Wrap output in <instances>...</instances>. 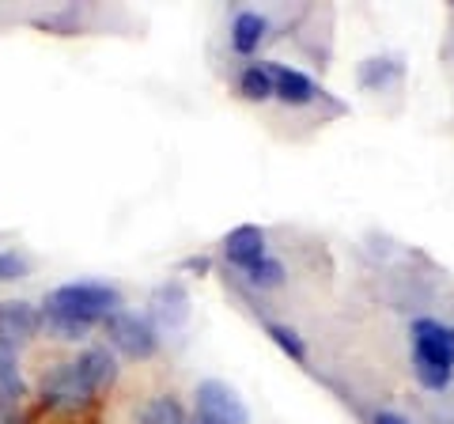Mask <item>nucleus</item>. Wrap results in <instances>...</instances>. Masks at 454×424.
Masks as SVG:
<instances>
[{
  "mask_svg": "<svg viewBox=\"0 0 454 424\" xmlns=\"http://www.w3.org/2000/svg\"><path fill=\"white\" fill-rule=\"evenodd\" d=\"M114 310H121V292L114 285H98V280H76V285H61L46 295V315L80 322V326H95L106 322Z\"/></svg>",
  "mask_w": 454,
  "mask_h": 424,
  "instance_id": "nucleus-1",
  "label": "nucleus"
},
{
  "mask_svg": "<svg viewBox=\"0 0 454 424\" xmlns=\"http://www.w3.org/2000/svg\"><path fill=\"white\" fill-rule=\"evenodd\" d=\"M239 95L250 103H269L273 98V76H269V61H254L239 76Z\"/></svg>",
  "mask_w": 454,
  "mask_h": 424,
  "instance_id": "nucleus-12",
  "label": "nucleus"
},
{
  "mask_svg": "<svg viewBox=\"0 0 454 424\" xmlns=\"http://www.w3.org/2000/svg\"><path fill=\"white\" fill-rule=\"evenodd\" d=\"M23 394V375H20V360L12 349H0V402H16Z\"/></svg>",
  "mask_w": 454,
  "mask_h": 424,
  "instance_id": "nucleus-14",
  "label": "nucleus"
},
{
  "mask_svg": "<svg viewBox=\"0 0 454 424\" xmlns=\"http://www.w3.org/2000/svg\"><path fill=\"white\" fill-rule=\"evenodd\" d=\"M190 424H216V420H208V417H193Z\"/></svg>",
  "mask_w": 454,
  "mask_h": 424,
  "instance_id": "nucleus-23",
  "label": "nucleus"
},
{
  "mask_svg": "<svg viewBox=\"0 0 454 424\" xmlns=\"http://www.w3.org/2000/svg\"><path fill=\"white\" fill-rule=\"evenodd\" d=\"M223 254H227V262L239 265V270H254L262 258H265V232L262 228H254V224H243V228H235V232H227L223 239Z\"/></svg>",
  "mask_w": 454,
  "mask_h": 424,
  "instance_id": "nucleus-8",
  "label": "nucleus"
},
{
  "mask_svg": "<svg viewBox=\"0 0 454 424\" xmlns=\"http://www.w3.org/2000/svg\"><path fill=\"white\" fill-rule=\"evenodd\" d=\"M0 424H23V413L16 409V402H0Z\"/></svg>",
  "mask_w": 454,
  "mask_h": 424,
  "instance_id": "nucleus-20",
  "label": "nucleus"
},
{
  "mask_svg": "<svg viewBox=\"0 0 454 424\" xmlns=\"http://www.w3.org/2000/svg\"><path fill=\"white\" fill-rule=\"evenodd\" d=\"M247 280H250L254 288H277L280 280H284V265H280L277 258H269V254H265V258H262L258 265H254V270H247Z\"/></svg>",
  "mask_w": 454,
  "mask_h": 424,
  "instance_id": "nucleus-16",
  "label": "nucleus"
},
{
  "mask_svg": "<svg viewBox=\"0 0 454 424\" xmlns=\"http://www.w3.org/2000/svg\"><path fill=\"white\" fill-rule=\"evenodd\" d=\"M140 424H190L175 398H152L140 409Z\"/></svg>",
  "mask_w": 454,
  "mask_h": 424,
  "instance_id": "nucleus-15",
  "label": "nucleus"
},
{
  "mask_svg": "<svg viewBox=\"0 0 454 424\" xmlns=\"http://www.w3.org/2000/svg\"><path fill=\"white\" fill-rule=\"evenodd\" d=\"M372 424H413V420L402 417V413H390V409H382V413L372 417Z\"/></svg>",
  "mask_w": 454,
  "mask_h": 424,
  "instance_id": "nucleus-21",
  "label": "nucleus"
},
{
  "mask_svg": "<svg viewBox=\"0 0 454 424\" xmlns=\"http://www.w3.org/2000/svg\"><path fill=\"white\" fill-rule=\"evenodd\" d=\"M42 394H46L50 405H61V409H80L91 402V387L83 383L76 364H57L53 372L42 379Z\"/></svg>",
  "mask_w": 454,
  "mask_h": 424,
  "instance_id": "nucleus-4",
  "label": "nucleus"
},
{
  "mask_svg": "<svg viewBox=\"0 0 454 424\" xmlns=\"http://www.w3.org/2000/svg\"><path fill=\"white\" fill-rule=\"evenodd\" d=\"M155 315H160L167 326H178L190 315V295L178 280H167L163 288H155Z\"/></svg>",
  "mask_w": 454,
  "mask_h": 424,
  "instance_id": "nucleus-11",
  "label": "nucleus"
},
{
  "mask_svg": "<svg viewBox=\"0 0 454 424\" xmlns=\"http://www.w3.org/2000/svg\"><path fill=\"white\" fill-rule=\"evenodd\" d=\"M103 326H106L110 345L118 352H125L129 360H148V357H155V349H160V337H155L152 322L145 315H133V310H114Z\"/></svg>",
  "mask_w": 454,
  "mask_h": 424,
  "instance_id": "nucleus-2",
  "label": "nucleus"
},
{
  "mask_svg": "<svg viewBox=\"0 0 454 424\" xmlns=\"http://www.w3.org/2000/svg\"><path fill=\"white\" fill-rule=\"evenodd\" d=\"M265 35H269L265 16H258V12H239L235 23H231V50L247 58V53H254L262 46Z\"/></svg>",
  "mask_w": 454,
  "mask_h": 424,
  "instance_id": "nucleus-10",
  "label": "nucleus"
},
{
  "mask_svg": "<svg viewBox=\"0 0 454 424\" xmlns=\"http://www.w3.org/2000/svg\"><path fill=\"white\" fill-rule=\"evenodd\" d=\"M197 417H208L216 424H250V409L247 402L235 394V387L220 383V379H205L197 383Z\"/></svg>",
  "mask_w": 454,
  "mask_h": 424,
  "instance_id": "nucleus-3",
  "label": "nucleus"
},
{
  "mask_svg": "<svg viewBox=\"0 0 454 424\" xmlns=\"http://www.w3.org/2000/svg\"><path fill=\"white\" fill-rule=\"evenodd\" d=\"M269 76H273V98H280V103H288V106L315 103L318 88H315V80L300 73V68H288V65L269 61Z\"/></svg>",
  "mask_w": 454,
  "mask_h": 424,
  "instance_id": "nucleus-7",
  "label": "nucleus"
},
{
  "mask_svg": "<svg viewBox=\"0 0 454 424\" xmlns=\"http://www.w3.org/2000/svg\"><path fill=\"white\" fill-rule=\"evenodd\" d=\"M265 330H269V337H273V342H277V345H280L284 352H288V357H292V360H300V364L307 360V345H303V337H300V334H295V330H288V326H280V322H269V326H265Z\"/></svg>",
  "mask_w": 454,
  "mask_h": 424,
  "instance_id": "nucleus-17",
  "label": "nucleus"
},
{
  "mask_svg": "<svg viewBox=\"0 0 454 424\" xmlns=\"http://www.w3.org/2000/svg\"><path fill=\"white\" fill-rule=\"evenodd\" d=\"M387 65H390V61H367L364 73H360V80L367 83V88H375V83L387 80V73H397V65H394V68H387Z\"/></svg>",
  "mask_w": 454,
  "mask_h": 424,
  "instance_id": "nucleus-19",
  "label": "nucleus"
},
{
  "mask_svg": "<svg viewBox=\"0 0 454 424\" xmlns=\"http://www.w3.org/2000/svg\"><path fill=\"white\" fill-rule=\"evenodd\" d=\"M73 364H76V372L83 375V383L91 387V394L110 387L114 379H118V360H114L106 349H83L80 360H73Z\"/></svg>",
  "mask_w": 454,
  "mask_h": 424,
  "instance_id": "nucleus-9",
  "label": "nucleus"
},
{
  "mask_svg": "<svg viewBox=\"0 0 454 424\" xmlns=\"http://www.w3.org/2000/svg\"><path fill=\"white\" fill-rule=\"evenodd\" d=\"M186 270H193V273H208V258H190V262H186Z\"/></svg>",
  "mask_w": 454,
  "mask_h": 424,
  "instance_id": "nucleus-22",
  "label": "nucleus"
},
{
  "mask_svg": "<svg viewBox=\"0 0 454 424\" xmlns=\"http://www.w3.org/2000/svg\"><path fill=\"white\" fill-rule=\"evenodd\" d=\"M42 326V315L31 303H0V349H12L16 352L20 345H27Z\"/></svg>",
  "mask_w": 454,
  "mask_h": 424,
  "instance_id": "nucleus-6",
  "label": "nucleus"
},
{
  "mask_svg": "<svg viewBox=\"0 0 454 424\" xmlns=\"http://www.w3.org/2000/svg\"><path fill=\"white\" fill-rule=\"evenodd\" d=\"M413 375H417V383L424 390H447L450 387V379H454V367H443V364H435V360H424L413 352Z\"/></svg>",
  "mask_w": 454,
  "mask_h": 424,
  "instance_id": "nucleus-13",
  "label": "nucleus"
},
{
  "mask_svg": "<svg viewBox=\"0 0 454 424\" xmlns=\"http://www.w3.org/2000/svg\"><path fill=\"white\" fill-rule=\"evenodd\" d=\"M413 352L424 360H435L443 367H454V330L435 318H417L413 322Z\"/></svg>",
  "mask_w": 454,
  "mask_h": 424,
  "instance_id": "nucleus-5",
  "label": "nucleus"
},
{
  "mask_svg": "<svg viewBox=\"0 0 454 424\" xmlns=\"http://www.w3.org/2000/svg\"><path fill=\"white\" fill-rule=\"evenodd\" d=\"M27 270H31L27 254H20V250H4V254H0V280H20V277H27Z\"/></svg>",
  "mask_w": 454,
  "mask_h": 424,
  "instance_id": "nucleus-18",
  "label": "nucleus"
}]
</instances>
